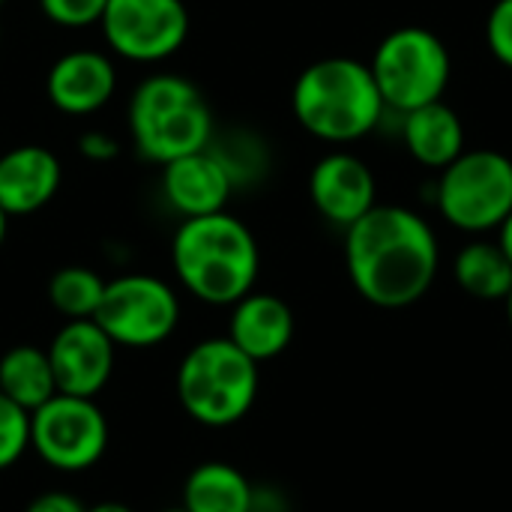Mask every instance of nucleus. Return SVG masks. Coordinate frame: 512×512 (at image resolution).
I'll return each mask as SVG.
<instances>
[{
    "label": "nucleus",
    "mask_w": 512,
    "mask_h": 512,
    "mask_svg": "<svg viewBox=\"0 0 512 512\" xmlns=\"http://www.w3.org/2000/svg\"><path fill=\"white\" fill-rule=\"evenodd\" d=\"M78 150L90 162H111L120 153V144L105 132H84L81 141H78Z\"/></svg>",
    "instance_id": "nucleus-25"
},
{
    "label": "nucleus",
    "mask_w": 512,
    "mask_h": 512,
    "mask_svg": "<svg viewBox=\"0 0 512 512\" xmlns=\"http://www.w3.org/2000/svg\"><path fill=\"white\" fill-rule=\"evenodd\" d=\"M183 507L189 512H252V486L234 465L204 462L186 477Z\"/></svg>",
    "instance_id": "nucleus-18"
},
{
    "label": "nucleus",
    "mask_w": 512,
    "mask_h": 512,
    "mask_svg": "<svg viewBox=\"0 0 512 512\" xmlns=\"http://www.w3.org/2000/svg\"><path fill=\"white\" fill-rule=\"evenodd\" d=\"M384 108L408 114L420 105L444 99L450 84V51L426 27H399L375 48L369 63Z\"/></svg>",
    "instance_id": "nucleus-6"
},
{
    "label": "nucleus",
    "mask_w": 512,
    "mask_h": 512,
    "mask_svg": "<svg viewBox=\"0 0 512 512\" xmlns=\"http://www.w3.org/2000/svg\"><path fill=\"white\" fill-rule=\"evenodd\" d=\"M0 36H3V30H0Z\"/></svg>",
    "instance_id": "nucleus-32"
},
{
    "label": "nucleus",
    "mask_w": 512,
    "mask_h": 512,
    "mask_svg": "<svg viewBox=\"0 0 512 512\" xmlns=\"http://www.w3.org/2000/svg\"><path fill=\"white\" fill-rule=\"evenodd\" d=\"M6 222H9V216H6L3 207H0V246H3V240H6Z\"/></svg>",
    "instance_id": "nucleus-29"
},
{
    "label": "nucleus",
    "mask_w": 512,
    "mask_h": 512,
    "mask_svg": "<svg viewBox=\"0 0 512 512\" xmlns=\"http://www.w3.org/2000/svg\"><path fill=\"white\" fill-rule=\"evenodd\" d=\"M87 512H132L129 507H123V504H114V501H105V504H99V507H90Z\"/></svg>",
    "instance_id": "nucleus-28"
},
{
    "label": "nucleus",
    "mask_w": 512,
    "mask_h": 512,
    "mask_svg": "<svg viewBox=\"0 0 512 512\" xmlns=\"http://www.w3.org/2000/svg\"><path fill=\"white\" fill-rule=\"evenodd\" d=\"M435 204L459 231L498 228L512 213V159L498 150H465L441 171Z\"/></svg>",
    "instance_id": "nucleus-7"
},
{
    "label": "nucleus",
    "mask_w": 512,
    "mask_h": 512,
    "mask_svg": "<svg viewBox=\"0 0 512 512\" xmlns=\"http://www.w3.org/2000/svg\"><path fill=\"white\" fill-rule=\"evenodd\" d=\"M102 294H105V279L90 267H63L48 282L51 306L69 321L93 318L102 303Z\"/></svg>",
    "instance_id": "nucleus-21"
},
{
    "label": "nucleus",
    "mask_w": 512,
    "mask_h": 512,
    "mask_svg": "<svg viewBox=\"0 0 512 512\" xmlns=\"http://www.w3.org/2000/svg\"><path fill=\"white\" fill-rule=\"evenodd\" d=\"M231 189L234 180L225 162L213 153V147H204L198 153L162 165V192L183 219L225 210Z\"/></svg>",
    "instance_id": "nucleus-13"
},
{
    "label": "nucleus",
    "mask_w": 512,
    "mask_h": 512,
    "mask_svg": "<svg viewBox=\"0 0 512 512\" xmlns=\"http://www.w3.org/2000/svg\"><path fill=\"white\" fill-rule=\"evenodd\" d=\"M291 105L297 123L330 144L369 135L387 111L372 69L351 57H324L306 66L294 84Z\"/></svg>",
    "instance_id": "nucleus-3"
},
{
    "label": "nucleus",
    "mask_w": 512,
    "mask_h": 512,
    "mask_svg": "<svg viewBox=\"0 0 512 512\" xmlns=\"http://www.w3.org/2000/svg\"><path fill=\"white\" fill-rule=\"evenodd\" d=\"M498 246L504 249V255L510 258L512 264V213L498 225Z\"/></svg>",
    "instance_id": "nucleus-27"
},
{
    "label": "nucleus",
    "mask_w": 512,
    "mask_h": 512,
    "mask_svg": "<svg viewBox=\"0 0 512 512\" xmlns=\"http://www.w3.org/2000/svg\"><path fill=\"white\" fill-rule=\"evenodd\" d=\"M114 351L117 345L93 318L63 324L48 345L57 393L93 399L114 372Z\"/></svg>",
    "instance_id": "nucleus-11"
},
{
    "label": "nucleus",
    "mask_w": 512,
    "mask_h": 512,
    "mask_svg": "<svg viewBox=\"0 0 512 512\" xmlns=\"http://www.w3.org/2000/svg\"><path fill=\"white\" fill-rule=\"evenodd\" d=\"M132 144L150 162L168 165L213 141V114L201 90L174 72L144 78L129 99Z\"/></svg>",
    "instance_id": "nucleus-4"
},
{
    "label": "nucleus",
    "mask_w": 512,
    "mask_h": 512,
    "mask_svg": "<svg viewBox=\"0 0 512 512\" xmlns=\"http://www.w3.org/2000/svg\"><path fill=\"white\" fill-rule=\"evenodd\" d=\"M171 261L183 288L210 306L243 300L261 267L252 231L225 210L183 219L171 243Z\"/></svg>",
    "instance_id": "nucleus-2"
},
{
    "label": "nucleus",
    "mask_w": 512,
    "mask_h": 512,
    "mask_svg": "<svg viewBox=\"0 0 512 512\" xmlns=\"http://www.w3.org/2000/svg\"><path fill=\"white\" fill-rule=\"evenodd\" d=\"M93 321L108 333L114 345L153 348L177 330L180 303L168 282L132 273L105 282V294Z\"/></svg>",
    "instance_id": "nucleus-8"
},
{
    "label": "nucleus",
    "mask_w": 512,
    "mask_h": 512,
    "mask_svg": "<svg viewBox=\"0 0 512 512\" xmlns=\"http://www.w3.org/2000/svg\"><path fill=\"white\" fill-rule=\"evenodd\" d=\"M162 512H189V510H186V507L180 504V507H171V510H162Z\"/></svg>",
    "instance_id": "nucleus-31"
},
{
    "label": "nucleus",
    "mask_w": 512,
    "mask_h": 512,
    "mask_svg": "<svg viewBox=\"0 0 512 512\" xmlns=\"http://www.w3.org/2000/svg\"><path fill=\"white\" fill-rule=\"evenodd\" d=\"M0 393L9 396L24 411H36L51 396H57L48 351L36 345H15L0 357Z\"/></svg>",
    "instance_id": "nucleus-19"
},
{
    "label": "nucleus",
    "mask_w": 512,
    "mask_h": 512,
    "mask_svg": "<svg viewBox=\"0 0 512 512\" xmlns=\"http://www.w3.org/2000/svg\"><path fill=\"white\" fill-rule=\"evenodd\" d=\"M48 99L57 111L84 117L105 108L117 90L114 63L102 51H69L54 60L45 81Z\"/></svg>",
    "instance_id": "nucleus-14"
},
{
    "label": "nucleus",
    "mask_w": 512,
    "mask_h": 512,
    "mask_svg": "<svg viewBox=\"0 0 512 512\" xmlns=\"http://www.w3.org/2000/svg\"><path fill=\"white\" fill-rule=\"evenodd\" d=\"M402 138L408 153L420 165L438 171H444L453 159L465 153V126L459 114L444 105V99L402 114Z\"/></svg>",
    "instance_id": "nucleus-17"
},
{
    "label": "nucleus",
    "mask_w": 512,
    "mask_h": 512,
    "mask_svg": "<svg viewBox=\"0 0 512 512\" xmlns=\"http://www.w3.org/2000/svg\"><path fill=\"white\" fill-rule=\"evenodd\" d=\"M183 411L210 429L240 423L258 396V363L228 336L198 342L177 369Z\"/></svg>",
    "instance_id": "nucleus-5"
},
{
    "label": "nucleus",
    "mask_w": 512,
    "mask_h": 512,
    "mask_svg": "<svg viewBox=\"0 0 512 512\" xmlns=\"http://www.w3.org/2000/svg\"><path fill=\"white\" fill-rule=\"evenodd\" d=\"M345 231L348 276L372 306L405 309L432 288L441 255L435 231L420 213L375 204Z\"/></svg>",
    "instance_id": "nucleus-1"
},
{
    "label": "nucleus",
    "mask_w": 512,
    "mask_h": 512,
    "mask_svg": "<svg viewBox=\"0 0 512 512\" xmlns=\"http://www.w3.org/2000/svg\"><path fill=\"white\" fill-rule=\"evenodd\" d=\"M486 42L492 54L512 69V0H498L486 21Z\"/></svg>",
    "instance_id": "nucleus-24"
},
{
    "label": "nucleus",
    "mask_w": 512,
    "mask_h": 512,
    "mask_svg": "<svg viewBox=\"0 0 512 512\" xmlns=\"http://www.w3.org/2000/svg\"><path fill=\"white\" fill-rule=\"evenodd\" d=\"M459 288L477 300H507L512 291V264L498 243L474 240L462 246L453 264Z\"/></svg>",
    "instance_id": "nucleus-20"
},
{
    "label": "nucleus",
    "mask_w": 512,
    "mask_h": 512,
    "mask_svg": "<svg viewBox=\"0 0 512 512\" xmlns=\"http://www.w3.org/2000/svg\"><path fill=\"white\" fill-rule=\"evenodd\" d=\"M228 339L255 363L273 360L294 339V315L288 303L279 300L276 294L249 291L243 300L234 303Z\"/></svg>",
    "instance_id": "nucleus-16"
},
{
    "label": "nucleus",
    "mask_w": 512,
    "mask_h": 512,
    "mask_svg": "<svg viewBox=\"0 0 512 512\" xmlns=\"http://www.w3.org/2000/svg\"><path fill=\"white\" fill-rule=\"evenodd\" d=\"M105 6H108V0H39V9L45 12V18L54 21L57 27H69V30L99 24Z\"/></svg>",
    "instance_id": "nucleus-23"
},
{
    "label": "nucleus",
    "mask_w": 512,
    "mask_h": 512,
    "mask_svg": "<svg viewBox=\"0 0 512 512\" xmlns=\"http://www.w3.org/2000/svg\"><path fill=\"white\" fill-rule=\"evenodd\" d=\"M30 447V411L0 393V471L12 468Z\"/></svg>",
    "instance_id": "nucleus-22"
},
{
    "label": "nucleus",
    "mask_w": 512,
    "mask_h": 512,
    "mask_svg": "<svg viewBox=\"0 0 512 512\" xmlns=\"http://www.w3.org/2000/svg\"><path fill=\"white\" fill-rule=\"evenodd\" d=\"M30 447L57 471H87L108 447L105 414L93 399L57 393L30 414Z\"/></svg>",
    "instance_id": "nucleus-9"
},
{
    "label": "nucleus",
    "mask_w": 512,
    "mask_h": 512,
    "mask_svg": "<svg viewBox=\"0 0 512 512\" xmlns=\"http://www.w3.org/2000/svg\"><path fill=\"white\" fill-rule=\"evenodd\" d=\"M309 195L315 210L342 228L363 219L378 201V183L372 168L354 153H327L309 177Z\"/></svg>",
    "instance_id": "nucleus-12"
},
{
    "label": "nucleus",
    "mask_w": 512,
    "mask_h": 512,
    "mask_svg": "<svg viewBox=\"0 0 512 512\" xmlns=\"http://www.w3.org/2000/svg\"><path fill=\"white\" fill-rule=\"evenodd\" d=\"M504 303H507V318H510V327H512V291L507 294V300H504Z\"/></svg>",
    "instance_id": "nucleus-30"
},
{
    "label": "nucleus",
    "mask_w": 512,
    "mask_h": 512,
    "mask_svg": "<svg viewBox=\"0 0 512 512\" xmlns=\"http://www.w3.org/2000/svg\"><path fill=\"white\" fill-rule=\"evenodd\" d=\"M24 512H87V510L81 507V501H78V498H72V495H66V492H45V495L33 498Z\"/></svg>",
    "instance_id": "nucleus-26"
},
{
    "label": "nucleus",
    "mask_w": 512,
    "mask_h": 512,
    "mask_svg": "<svg viewBox=\"0 0 512 512\" xmlns=\"http://www.w3.org/2000/svg\"><path fill=\"white\" fill-rule=\"evenodd\" d=\"M99 24L114 54L132 63H159L186 42L189 9L183 0H108Z\"/></svg>",
    "instance_id": "nucleus-10"
},
{
    "label": "nucleus",
    "mask_w": 512,
    "mask_h": 512,
    "mask_svg": "<svg viewBox=\"0 0 512 512\" xmlns=\"http://www.w3.org/2000/svg\"><path fill=\"white\" fill-rule=\"evenodd\" d=\"M63 171L57 156L39 144H21L0 153V207L6 216L42 210L60 189Z\"/></svg>",
    "instance_id": "nucleus-15"
}]
</instances>
